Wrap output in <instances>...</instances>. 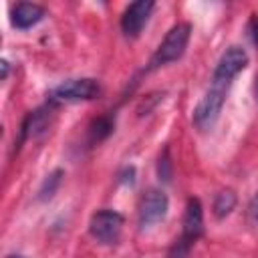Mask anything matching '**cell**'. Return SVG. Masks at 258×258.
Listing matches in <instances>:
<instances>
[{
    "mask_svg": "<svg viewBox=\"0 0 258 258\" xmlns=\"http://www.w3.org/2000/svg\"><path fill=\"white\" fill-rule=\"evenodd\" d=\"M202 234H204V210H202V202L198 198H189L187 204H185V212H183L181 238L187 240L189 244H194Z\"/></svg>",
    "mask_w": 258,
    "mask_h": 258,
    "instance_id": "obj_9",
    "label": "cell"
},
{
    "mask_svg": "<svg viewBox=\"0 0 258 258\" xmlns=\"http://www.w3.org/2000/svg\"><path fill=\"white\" fill-rule=\"evenodd\" d=\"M246 214H248V220H250L252 224H258V191L252 196V200H250V204H248Z\"/></svg>",
    "mask_w": 258,
    "mask_h": 258,
    "instance_id": "obj_16",
    "label": "cell"
},
{
    "mask_svg": "<svg viewBox=\"0 0 258 258\" xmlns=\"http://www.w3.org/2000/svg\"><path fill=\"white\" fill-rule=\"evenodd\" d=\"M171 157H169V149L167 147H163V151L159 153V157H157V177H159V181H163V183H169L171 181Z\"/></svg>",
    "mask_w": 258,
    "mask_h": 258,
    "instance_id": "obj_14",
    "label": "cell"
},
{
    "mask_svg": "<svg viewBox=\"0 0 258 258\" xmlns=\"http://www.w3.org/2000/svg\"><path fill=\"white\" fill-rule=\"evenodd\" d=\"M6 258H24V256H14V254H10V256H6Z\"/></svg>",
    "mask_w": 258,
    "mask_h": 258,
    "instance_id": "obj_21",
    "label": "cell"
},
{
    "mask_svg": "<svg viewBox=\"0 0 258 258\" xmlns=\"http://www.w3.org/2000/svg\"><path fill=\"white\" fill-rule=\"evenodd\" d=\"M246 64H248L246 50L242 46H236V44L228 46L222 52V56H220V60L214 69V85H224L226 87Z\"/></svg>",
    "mask_w": 258,
    "mask_h": 258,
    "instance_id": "obj_6",
    "label": "cell"
},
{
    "mask_svg": "<svg viewBox=\"0 0 258 258\" xmlns=\"http://www.w3.org/2000/svg\"><path fill=\"white\" fill-rule=\"evenodd\" d=\"M167 208H169V200H167L165 191H161L157 187L147 189L139 202V226L149 228V226L161 222L167 214Z\"/></svg>",
    "mask_w": 258,
    "mask_h": 258,
    "instance_id": "obj_5",
    "label": "cell"
},
{
    "mask_svg": "<svg viewBox=\"0 0 258 258\" xmlns=\"http://www.w3.org/2000/svg\"><path fill=\"white\" fill-rule=\"evenodd\" d=\"M250 32H252V40L258 44V14L252 18V22H250Z\"/></svg>",
    "mask_w": 258,
    "mask_h": 258,
    "instance_id": "obj_18",
    "label": "cell"
},
{
    "mask_svg": "<svg viewBox=\"0 0 258 258\" xmlns=\"http://www.w3.org/2000/svg\"><path fill=\"white\" fill-rule=\"evenodd\" d=\"M155 8V2L153 0H137V2H131L123 16H121V30L125 32V36H139V32L143 30V26L147 24L149 16H151V10Z\"/></svg>",
    "mask_w": 258,
    "mask_h": 258,
    "instance_id": "obj_8",
    "label": "cell"
},
{
    "mask_svg": "<svg viewBox=\"0 0 258 258\" xmlns=\"http://www.w3.org/2000/svg\"><path fill=\"white\" fill-rule=\"evenodd\" d=\"M189 36H191V24L189 22H177V24H173L167 30L165 38L155 48V52L151 54L149 69L153 71V69H159V67L167 64V62L177 60L183 54V50H185V46L189 42Z\"/></svg>",
    "mask_w": 258,
    "mask_h": 258,
    "instance_id": "obj_1",
    "label": "cell"
},
{
    "mask_svg": "<svg viewBox=\"0 0 258 258\" xmlns=\"http://www.w3.org/2000/svg\"><path fill=\"white\" fill-rule=\"evenodd\" d=\"M54 111H56V103L48 99V103H44L42 107L30 111L22 125H20V135H18V145H22L24 141L32 139V137H38L40 133H44L54 117Z\"/></svg>",
    "mask_w": 258,
    "mask_h": 258,
    "instance_id": "obj_7",
    "label": "cell"
},
{
    "mask_svg": "<svg viewBox=\"0 0 258 258\" xmlns=\"http://www.w3.org/2000/svg\"><path fill=\"white\" fill-rule=\"evenodd\" d=\"M44 8L40 4H34V2H18L14 8H12V26L20 28V30H26V28H32L34 24H38L42 18H44Z\"/></svg>",
    "mask_w": 258,
    "mask_h": 258,
    "instance_id": "obj_10",
    "label": "cell"
},
{
    "mask_svg": "<svg viewBox=\"0 0 258 258\" xmlns=\"http://www.w3.org/2000/svg\"><path fill=\"white\" fill-rule=\"evenodd\" d=\"M123 230V216L115 210H99L91 216L89 232L99 244H115Z\"/></svg>",
    "mask_w": 258,
    "mask_h": 258,
    "instance_id": "obj_4",
    "label": "cell"
},
{
    "mask_svg": "<svg viewBox=\"0 0 258 258\" xmlns=\"http://www.w3.org/2000/svg\"><path fill=\"white\" fill-rule=\"evenodd\" d=\"M113 127H115V119L111 115H101L97 117L91 125H89V139L91 143H99L103 139H107L111 133H113Z\"/></svg>",
    "mask_w": 258,
    "mask_h": 258,
    "instance_id": "obj_11",
    "label": "cell"
},
{
    "mask_svg": "<svg viewBox=\"0 0 258 258\" xmlns=\"http://www.w3.org/2000/svg\"><path fill=\"white\" fill-rule=\"evenodd\" d=\"M236 194L234 189H222L216 198H214V216L216 218H226L232 214V210L236 208Z\"/></svg>",
    "mask_w": 258,
    "mask_h": 258,
    "instance_id": "obj_12",
    "label": "cell"
},
{
    "mask_svg": "<svg viewBox=\"0 0 258 258\" xmlns=\"http://www.w3.org/2000/svg\"><path fill=\"white\" fill-rule=\"evenodd\" d=\"M101 95V85L95 79H69L52 89L50 101L58 103H77L91 101Z\"/></svg>",
    "mask_w": 258,
    "mask_h": 258,
    "instance_id": "obj_3",
    "label": "cell"
},
{
    "mask_svg": "<svg viewBox=\"0 0 258 258\" xmlns=\"http://www.w3.org/2000/svg\"><path fill=\"white\" fill-rule=\"evenodd\" d=\"M119 181H121V183H133V181H135V167H133V165L123 167V171L119 173Z\"/></svg>",
    "mask_w": 258,
    "mask_h": 258,
    "instance_id": "obj_17",
    "label": "cell"
},
{
    "mask_svg": "<svg viewBox=\"0 0 258 258\" xmlns=\"http://www.w3.org/2000/svg\"><path fill=\"white\" fill-rule=\"evenodd\" d=\"M194 244H189L187 240H183L181 236L171 244L169 252H167V258H187L189 256V250H191Z\"/></svg>",
    "mask_w": 258,
    "mask_h": 258,
    "instance_id": "obj_15",
    "label": "cell"
},
{
    "mask_svg": "<svg viewBox=\"0 0 258 258\" xmlns=\"http://www.w3.org/2000/svg\"><path fill=\"white\" fill-rule=\"evenodd\" d=\"M62 175H64L62 169H54V171H50V173L42 179V183H40V187H38V200H40V202H46V200H50V198L56 194V189H58V185H60V181H62Z\"/></svg>",
    "mask_w": 258,
    "mask_h": 258,
    "instance_id": "obj_13",
    "label": "cell"
},
{
    "mask_svg": "<svg viewBox=\"0 0 258 258\" xmlns=\"http://www.w3.org/2000/svg\"><path fill=\"white\" fill-rule=\"evenodd\" d=\"M256 101H258V77H256Z\"/></svg>",
    "mask_w": 258,
    "mask_h": 258,
    "instance_id": "obj_20",
    "label": "cell"
},
{
    "mask_svg": "<svg viewBox=\"0 0 258 258\" xmlns=\"http://www.w3.org/2000/svg\"><path fill=\"white\" fill-rule=\"evenodd\" d=\"M0 64H2V81H4V79L8 77V71H10V64H8V60H2Z\"/></svg>",
    "mask_w": 258,
    "mask_h": 258,
    "instance_id": "obj_19",
    "label": "cell"
},
{
    "mask_svg": "<svg viewBox=\"0 0 258 258\" xmlns=\"http://www.w3.org/2000/svg\"><path fill=\"white\" fill-rule=\"evenodd\" d=\"M224 101H226V87H224V85H214V87L200 99V103L196 105L194 115H191L194 125H196L200 131L212 129L214 123L218 121L220 113H222Z\"/></svg>",
    "mask_w": 258,
    "mask_h": 258,
    "instance_id": "obj_2",
    "label": "cell"
}]
</instances>
